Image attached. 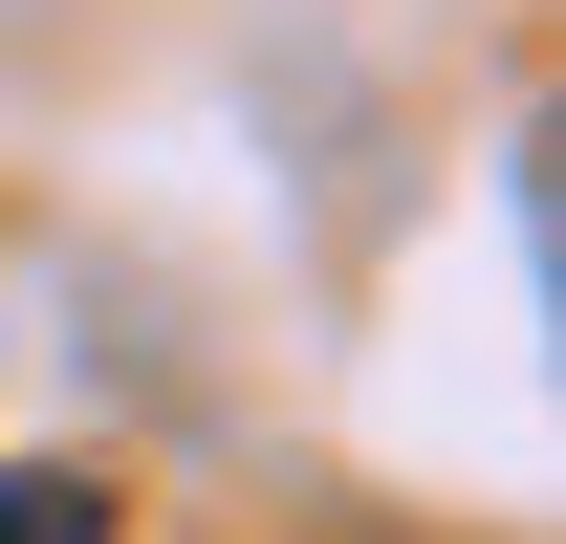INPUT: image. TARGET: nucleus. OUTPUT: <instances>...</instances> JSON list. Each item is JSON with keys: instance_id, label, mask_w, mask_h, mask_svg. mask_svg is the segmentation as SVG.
<instances>
[{"instance_id": "f257e3e1", "label": "nucleus", "mask_w": 566, "mask_h": 544, "mask_svg": "<svg viewBox=\"0 0 566 544\" xmlns=\"http://www.w3.org/2000/svg\"><path fill=\"white\" fill-rule=\"evenodd\" d=\"M0 544H109V479H0Z\"/></svg>"}]
</instances>
